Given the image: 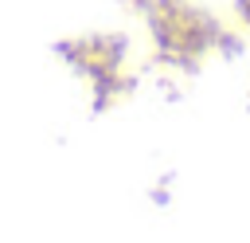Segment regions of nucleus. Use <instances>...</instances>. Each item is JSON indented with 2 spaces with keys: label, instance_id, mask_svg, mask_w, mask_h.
I'll use <instances>...</instances> for the list:
<instances>
[{
  "label": "nucleus",
  "instance_id": "1",
  "mask_svg": "<svg viewBox=\"0 0 250 243\" xmlns=\"http://www.w3.org/2000/svg\"><path fill=\"white\" fill-rule=\"evenodd\" d=\"M234 12H238V20L250 27V0H234Z\"/></svg>",
  "mask_w": 250,
  "mask_h": 243
}]
</instances>
